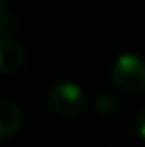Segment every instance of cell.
I'll return each mask as SVG.
<instances>
[{"label":"cell","mask_w":145,"mask_h":147,"mask_svg":"<svg viewBox=\"0 0 145 147\" xmlns=\"http://www.w3.org/2000/svg\"><path fill=\"white\" fill-rule=\"evenodd\" d=\"M4 2H6V0H0V9H2V4H4Z\"/></svg>","instance_id":"8"},{"label":"cell","mask_w":145,"mask_h":147,"mask_svg":"<svg viewBox=\"0 0 145 147\" xmlns=\"http://www.w3.org/2000/svg\"><path fill=\"white\" fill-rule=\"evenodd\" d=\"M112 80L123 93L140 95L145 90V61L136 54H121L112 67Z\"/></svg>","instance_id":"1"},{"label":"cell","mask_w":145,"mask_h":147,"mask_svg":"<svg viewBox=\"0 0 145 147\" xmlns=\"http://www.w3.org/2000/svg\"><path fill=\"white\" fill-rule=\"evenodd\" d=\"M24 63V49L13 39L0 41V75H11Z\"/></svg>","instance_id":"3"},{"label":"cell","mask_w":145,"mask_h":147,"mask_svg":"<svg viewBox=\"0 0 145 147\" xmlns=\"http://www.w3.org/2000/svg\"><path fill=\"white\" fill-rule=\"evenodd\" d=\"M15 32H17V22H15L13 15L6 9H0V41L7 39Z\"/></svg>","instance_id":"5"},{"label":"cell","mask_w":145,"mask_h":147,"mask_svg":"<svg viewBox=\"0 0 145 147\" xmlns=\"http://www.w3.org/2000/svg\"><path fill=\"white\" fill-rule=\"evenodd\" d=\"M48 106L62 117H78L87 108V97L75 82H58L48 90Z\"/></svg>","instance_id":"2"},{"label":"cell","mask_w":145,"mask_h":147,"mask_svg":"<svg viewBox=\"0 0 145 147\" xmlns=\"http://www.w3.org/2000/svg\"><path fill=\"white\" fill-rule=\"evenodd\" d=\"M138 132H140V136L145 140V108L140 112V115H138Z\"/></svg>","instance_id":"7"},{"label":"cell","mask_w":145,"mask_h":147,"mask_svg":"<svg viewBox=\"0 0 145 147\" xmlns=\"http://www.w3.org/2000/svg\"><path fill=\"white\" fill-rule=\"evenodd\" d=\"M22 123V112L11 100H0V138L11 136Z\"/></svg>","instance_id":"4"},{"label":"cell","mask_w":145,"mask_h":147,"mask_svg":"<svg viewBox=\"0 0 145 147\" xmlns=\"http://www.w3.org/2000/svg\"><path fill=\"white\" fill-rule=\"evenodd\" d=\"M115 108H117V100L113 99V95L102 91L95 97V110L101 112V114H112Z\"/></svg>","instance_id":"6"}]
</instances>
